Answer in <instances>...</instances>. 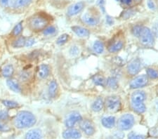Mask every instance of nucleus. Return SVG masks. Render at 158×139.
<instances>
[{
  "instance_id": "36",
  "label": "nucleus",
  "mask_w": 158,
  "mask_h": 139,
  "mask_svg": "<svg viewBox=\"0 0 158 139\" xmlns=\"http://www.w3.org/2000/svg\"><path fill=\"white\" fill-rule=\"evenodd\" d=\"M10 130H11L10 126L8 125H6V123L0 120V132H7Z\"/></svg>"
},
{
  "instance_id": "14",
  "label": "nucleus",
  "mask_w": 158,
  "mask_h": 139,
  "mask_svg": "<svg viewBox=\"0 0 158 139\" xmlns=\"http://www.w3.org/2000/svg\"><path fill=\"white\" fill-rule=\"evenodd\" d=\"M50 73V68L48 65L42 64L40 65L37 70V76L40 79H46Z\"/></svg>"
},
{
  "instance_id": "22",
  "label": "nucleus",
  "mask_w": 158,
  "mask_h": 139,
  "mask_svg": "<svg viewBox=\"0 0 158 139\" xmlns=\"http://www.w3.org/2000/svg\"><path fill=\"white\" fill-rule=\"evenodd\" d=\"M104 102L102 98H98L91 105V109L94 112H99L103 108Z\"/></svg>"
},
{
  "instance_id": "39",
  "label": "nucleus",
  "mask_w": 158,
  "mask_h": 139,
  "mask_svg": "<svg viewBox=\"0 0 158 139\" xmlns=\"http://www.w3.org/2000/svg\"><path fill=\"white\" fill-rule=\"evenodd\" d=\"M9 117V115L7 112H6L5 110H2L0 111V120H6L7 118Z\"/></svg>"
},
{
  "instance_id": "13",
  "label": "nucleus",
  "mask_w": 158,
  "mask_h": 139,
  "mask_svg": "<svg viewBox=\"0 0 158 139\" xmlns=\"http://www.w3.org/2000/svg\"><path fill=\"white\" fill-rule=\"evenodd\" d=\"M141 69V61L139 59H135L129 63L127 66V71L131 75H136Z\"/></svg>"
},
{
  "instance_id": "5",
  "label": "nucleus",
  "mask_w": 158,
  "mask_h": 139,
  "mask_svg": "<svg viewBox=\"0 0 158 139\" xmlns=\"http://www.w3.org/2000/svg\"><path fill=\"white\" fill-rule=\"evenodd\" d=\"M140 41L143 44L147 47H152L154 45L155 39L152 32L148 27H143L140 34Z\"/></svg>"
},
{
  "instance_id": "6",
  "label": "nucleus",
  "mask_w": 158,
  "mask_h": 139,
  "mask_svg": "<svg viewBox=\"0 0 158 139\" xmlns=\"http://www.w3.org/2000/svg\"><path fill=\"white\" fill-rule=\"evenodd\" d=\"M106 105L108 110L110 112H118L121 108L120 98L116 96H110L106 99Z\"/></svg>"
},
{
  "instance_id": "32",
  "label": "nucleus",
  "mask_w": 158,
  "mask_h": 139,
  "mask_svg": "<svg viewBox=\"0 0 158 139\" xmlns=\"http://www.w3.org/2000/svg\"><path fill=\"white\" fill-rule=\"evenodd\" d=\"M69 39V35L67 34H63L58 38L56 43L58 45H63L68 41Z\"/></svg>"
},
{
  "instance_id": "25",
  "label": "nucleus",
  "mask_w": 158,
  "mask_h": 139,
  "mask_svg": "<svg viewBox=\"0 0 158 139\" xmlns=\"http://www.w3.org/2000/svg\"><path fill=\"white\" fill-rule=\"evenodd\" d=\"M23 30V22H20L19 23H17L15 27H14V29L12 30L11 34L14 37H19L20 34L22 33Z\"/></svg>"
},
{
  "instance_id": "15",
  "label": "nucleus",
  "mask_w": 158,
  "mask_h": 139,
  "mask_svg": "<svg viewBox=\"0 0 158 139\" xmlns=\"http://www.w3.org/2000/svg\"><path fill=\"white\" fill-rule=\"evenodd\" d=\"M43 133L42 131L35 129L30 130L28 132L26 133L25 136V139H42Z\"/></svg>"
},
{
  "instance_id": "37",
  "label": "nucleus",
  "mask_w": 158,
  "mask_h": 139,
  "mask_svg": "<svg viewBox=\"0 0 158 139\" xmlns=\"http://www.w3.org/2000/svg\"><path fill=\"white\" fill-rule=\"evenodd\" d=\"M79 52H80V49H79V48L76 46L72 47L70 50V54L72 55H73V56L78 55Z\"/></svg>"
},
{
  "instance_id": "30",
  "label": "nucleus",
  "mask_w": 158,
  "mask_h": 139,
  "mask_svg": "<svg viewBox=\"0 0 158 139\" xmlns=\"http://www.w3.org/2000/svg\"><path fill=\"white\" fill-rule=\"evenodd\" d=\"M2 103L3 105L5 106V107L8 108H16L19 107V103L15 102V101L13 100H4L2 101Z\"/></svg>"
},
{
  "instance_id": "18",
  "label": "nucleus",
  "mask_w": 158,
  "mask_h": 139,
  "mask_svg": "<svg viewBox=\"0 0 158 139\" xmlns=\"http://www.w3.org/2000/svg\"><path fill=\"white\" fill-rule=\"evenodd\" d=\"M1 74L4 77L10 78L14 74V67L11 64L4 65L1 70Z\"/></svg>"
},
{
  "instance_id": "35",
  "label": "nucleus",
  "mask_w": 158,
  "mask_h": 139,
  "mask_svg": "<svg viewBox=\"0 0 158 139\" xmlns=\"http://www.w3.org/2000/svg\"><path fill=\"white\" fill-rule=\"evenodd\" d=\"M16 0H0V4L4 7H9L14 6Z\"/></svg>"
},
{
  "instance_id": "20",
  "label": "nucleus",
  "mask_w": 158,
  "mask_h": 139,
  "mask_svg": "<svg viewBox=\"0 0 158 139\" xmlns=\"http://www.w3.org/2000/svg\"><path fill=\"white\" fill-rule=\"evenodd\" d=\"M101 123L104 127L107 129H111L115 125L116 120L115 117L113 116H110V117H103L101 120Z\"/></svg>"
},
{
  "instance_id": "41",
  "label": "nucleus",
  "mask_w": 158,
  "mask_h": 139,
  "mask_svg": "<svg viewBox=\"0 0 158 139\" xmlns=\"http://www.w3.org/2000/svg\"><path fill=\"white\" fill-rule=\"evenodd\" d=\"M147 4H148V8L150 9H151V10H155V5L154 4V2H152V0H148Z\"/></svg>"
},
{
  "instance_id": "46",
  "label": "nucleus",
  "mask_w": 158,
  "mask_h": 139,
  "mask_svg": "<svg viewBox=\"0 0 158 139\" xmlns=\"http://www.w3.org/2000/svg\"><path fill=\"white\" fill-rule=\"evenodd\" d=\"M156 106H157V110H158V101L156 103Z\"/></svg>"
},
{
  "instance_id": "21",
  "label": "nucleus",
  "mask_w": 158,
  "mask_h": 139,
  "mask_svg": "<svg viewBox=\"0 0 158 139\" xmlns=\"http://www.w3.org/2000/svg\"><path fill=\"white\" fill-rule=\"evenodd\" d=\"M58 83L56 80L51 81L49 84V88H48V92L50 97L54 98L56 96L58 92Z\"/></svg>"
},
{
  "instance_id": "12",
  "label": "nucleus",
  "mask_w": 158,
  "mask_h": 139,
  "mask_svg": "<svg viewBox=\"0 0 158 139\" xmlns=\"http://www.w3.org/2000/svg\"><path fill=\"white\" fill-rule=\"evenodd\" d=\"M63 137L65 139H80L81 137V133L73 127L68 128L63 133Z\"/></svg>"
},
{
  "instance_id": "47",
  "label": "nucleus",
  "mask_w": 158,
  "mask_h": 139,
  "mask_svg": "<svg viewBox=\"0 0 158 139\" xmlns=\"http://www.w3.org/2000/svg\"><path fill=\"white\" fill-rule=\"evenodd\" d=\"M157 2H158V0H157Z\"/></svg>"
},
{
  "instance_id": "45",
  "label": "nucleus",
  "mask_w": 158,
  "mask_h": 139,
  "mask_svg": "<svg viewBox=\"0 0 158 139\" xmlns=\"http://www.w3.org/2000/svg\"><path fill=\"white\" fill-rule=\"evenodd\" d=\"M121 3L125 4V5H130L132 4L133 0H119Z\"/></svg>"
},
{
  "instance_id": "24",
  "label": "nucleus",
  "mask_w": 158,
  "mask_h": 139,
  "mask_svg": "<svg viewBox=\"0 0 158 139\" xmlns=\"http://www.w3.org/2000/svg\"><path fill=\"white\" fill-rule=\"evenodd\" d=\"M32 2V0H16L13 6L16 9L24 8L31 4Z\"/></svg>"
},
{
  "instance_id": "19",
  "label": "nucleus",
  "mask_w": 158,
  "mask_h": 139,
  "mask_svg": "<svg viewBox=\"0 0 158 139\" xmlns=\"http://www.w3.org/2000/svg\"><path fill=\"white\" fill-rule=\"evenodd\" d=\"M124 46V43L122 40H116L114 42H112V44L108 47V51L110 53H115L120 51Z\"/></svg>"
},
{
  "instance_id": "2",
  "label": "nucleus",
  "mask_w": 158,
  "mask_h": 139,
  "mask_svg": "<svg viewBox=\"0 0 158 139\" xmlns=\"http://www.w3.org/2000/svg\"><path fill=\"white\" fill-rule=\"evenodd\" d=\"M146 98V93L142 91H136L132 93L131 96V107L135 112L141 114L146 111V108L143 103Z\"/></svg>"
},
{
  "instance_id": "1",
  "label": "nucleus",
  "mask_w": 158,
  "mask_h": 139,
  "mask_svg": "<svg viewBox=\"0 0 158 139\" xmlns=\"http://www.w3.org/2000/svg\"><path fill=\"white\" fill-rule=\"evenodd\" d=\"M37 122V119L32 112L29 111H20L14 118V124L17 129H23L32 127Z\"/></svg>"
},
{
  "instance_id": "29",
  "label": "nucleus",
  "mask_w": 158,
  "mask_h": 139,
  "mask_svg": "<svg viewBox=\"0 0 158 139\" xmlns=\"http://www.w3.org/2000/svg\"><path fill=\"white\" fill-rule=\"evenodd\" d=\"M147 76L150 79L155 80L158 79V70L153 69V68H148L147 70Z\"/></svg>"
},
{
  "instance_id": "8",
  "label": "nucleus",
  "mask_w": 158,
  "mask_h": 139,
  "mask_svg": "<svg viewBox=\"0 0 158 139\" xmlns=\"http://www.w3.org/2000/svg\"><path fill=\"white\" fill-rule=\"evenodd\" d=\"M148 83V76L142 75L132 80L129 85L131 88H139L146 86Z\"/></svg>"
},
{
  "instance_id": "3",
  "label": "nucleus",
  "mask_w": 158,
  "mask_h": 139,
  "mask_svg": "<svg viewBox=\"0 0 158 139\" xmlns=\"http://www.w3.org/2000/svg\"><path fill=\"white\" fill-rule=\"evenodd\" d=\"M49 24V21L42 14H36L30 18L28 20V25L30 28L33 31L44 30Z\"/></svg>"
},
{
  "instance_id": "26",
  "label": "nucleus",
  "mask_w": 158,
  "mask_h": 139,
  "mask_svg": "<svg viewBox=\"0 0 158 139\" xmlns=\"http://www.w3.org/2000/svg\"><path fill=\"white\" fill-rule=\"evenodd\" d=\"M92 80L96 85L101 86V87H105L106 85V80L101 75H95L93 77Z\"/></svg>"
},
{
  "instance_id": "11",
  "label": "nucleus",
  "mask_w": 158,
  "mask_h": 139,
  "mask_svg": "<svg viewBox=\"0 0 158 139\" xmlns=\"http://www.w3.org/2000/svg\"><path fill=\"white\" fill-rule=\"evenodd\" d=\"M81 20L86 25L89 26H95L98 25L99 22V18L96 16L89 14V13H85L81 16Z\"/></svg>"
},
{
  "instance_id": "23",
  "label": "nucleus",
  "mask_w": 158,
  "mask_h": 139,
  "mask_svg": "<svg viewBox=\"0 0 158 139\" xmlns=\"http://www.w3.org/2000/svg\"><path fill=\"white\" fill-rule=\"evenodd\" d=\"M26 39L23 36L18 37L12 43V47L14 48H22L25 47Z\"/></svg>"
},
{
  "instance_id": "9",
  "label": "nucleus",
  "mask_w": 158,
  "mask_h": 139,
  "mask_svg": "<svg viewBox=\"0 0 158 139\" xmlns=\"http://www.w3.org/2000/svg\"><path fill=\"white\" fill-rule=\"evenodd\" d=\"M80 126L81 131L87 136H92L96 132L95 127L93 123L89 120H81L80 123Z\"/></svg>"
},
{
  "instance_id": "42",
  "label": "nucleus",
  "mask_w": 158,
  "mask_h": 139,
  "mask_svg": "<svg viewBox=\"0 0 158 139\" xmlns=\"http://www.w3.org/2000/svg\"><path fill=\"white\" fill-rule=\"evenodd\" d=\"M29 72H22V74L20 75V79L23 80H27L29 78Z\"/></svg>"
},
{
  "instance_id": "38",
  "label": "nucleus",
  "mask_w": 158,
  "mask_h": 139,
  "mask_svg": "<svg viewBox=\"0 0 158 139\" xmlns=\"http://www.w3.org/2000/svg\"><path fill=\"white\" fill-rule=\"evenodd\" d=\"M35 43V39L34 38H32V37H30L28 39H26V42H25V47H32L33 44H34Z\"/></svg>"
},
{
  "instance_id": "16",
  "label": "nucleus",
  "mask_w": 158,
  "mask_h": 139,
  "mask_svg": "<svg viewBox=\"0 0 158 139\" xmlns=\"http://www.w3.org/2000/svg\"><path fill=\"white\" fill-rule=\"evenodd\" d=\"M72 30L80 37H87L90 35V32L88 29L81 26H73L72 27Z\"/></svg>"
},
{
  "instance_id": "33",
  "label": "nucleus",
  "mask_w": 158,
  "mask_h": 139,
  "mask_svg": "<svg viewBox=\"0 0 158 139\" xmlns=\"http://www.w3.org/2000/svg\"><path fill=\"white\" fill-rule=\"evenodd\" d=\"M143 27L141 26V25H135V26H134L133 28H132V33H133L134 36H136V37H139Z\"/></svg>"
},
{
  "instance_id": "44",
  "label": "nucleus",
  "mask_w": 158,
  "mask_h": 139,
  "mask_svg": "<svg viewBox=\"0 0 158 139\" xmlns=\"http://www.w3.org/2000/svg\"><path fill=\"white\" fill-rule=\"evenodd\" d=\"M106 22H107V23H108V25H113V24L114 23L113 18H112V17L108 16L106 17Z\"/></svg>"
},
{
  "instance_id": "7",
  "label": "nucleus",
  "mask_w": 158,
  "mask_h": 139,
  "mask_svg": "<svg viewBox=\"0 0 158 139\" xmlns=\"http://www.w3.org/2000/svg\"><path fill=\"white\" fill-rule=\"evenodd\" d=\"M82 120V117L80 112H70L65 120V125L68 128H73L77 122H80Z\"/></svg>"
},
{
  "instance_id": "10",
  "label": "nucleus",
  "mask_w": 158,
  "mask_h": 139,
  "mask_svg": "<svg viewBox=\"0 0 158 139\" xmlns=\"http://www.w3.org/2000/svg\"><path fill=\"white\" fill-rule=\"evenodd\" d=\"M85 6V4L84 2H76V3L71 5L69 8H68L67 14L70 16H75V15H77L84 9Z\"/></svg>"
},
{
  "instance_id": "4",
  "label": "nucleus",
  "mask_w": 158,
  "mask_h": 139,
  "mask_svg": "<svg viewBox=\"0 0 158 139\" xmlns=\"http://www.w3.org/2000/svg\"><path fill=\"white\" fill-rule=\"evenodd\" d=\"M135 123V119L131 114H125L121 116L118 122V126L122 131L129 130Z\"/></svg>"
},
{
  "instance_id": "34",
  "label": "nucleus",
  "mask_w": 158,
  "mask_h": 139,
  "mask_svg": "<svg viewBox=\"0 0 158 139\" xmlns=\"http://www.w3.org/2000/svg\"><path fill=\"white\" fill-rule=\"evenodd\" d=\"M128 139H145V136L131 131V133H129Z\"/></svg>"
},
{
  "instance_id": "43",
  "label": "nucleus",
  "mask_w": 158,
  "mask_h": 139,
  "mask_svg": "<svg viewBox=\"0 0 158 139\" xmlns=\"http://www.w3.org/2000/svg\"><path fill=\"white\" fill-rule=\"evenodd\" d=\"M114 136H115L116 138H118V139H122L124 137V133H122V131H118V132L115 133Z\"/></svg>"
},
{
  "instance_id": "27",
  "label": "nucleus",
  "mask_w": 158,
  "mask_h": 139,
  "mask_svg": "<svg viewBox=\"0 0 158 139\" xmlns=\"http://www.w3.org/2000/svg\"><path fill=\"white\" fill-rule=\"evenodd\" d=\"M93 49L94 50V51L97 53L98 54H103L104 51L103 43L101 41H98H98H96L93 45Z\"/></svg>"
},
{
  "instance_id": "31",
  "label": "nucleus",
  "mask_w": 158,
  "mask_h": 139,
  "mask_svg": "<svg viewBox=\"0 0 158 139\" xmlns=\"http://www.w3.org/2000/svg\"><path fill=\"white\" fill-rule=\"evenodd\" d=\"M56 32V29L54 26H49L47 27L43 30V34L46 36H49V35H52Z\"/></svg>"
},
{
  "instance_id": "40",
  "label": "nucleus",
  "mask_w": 158,
  "mask_h": 139,
  "mask_svg": "<svg viewBox=\"0 0 158 139\" xmlns=\"http://www.w3.org/2000/svg\"><path fill=\"white\" fill-rule=\"evenodd\" d=\"M155 36L158 37V22H156L152 27V32Z\"/></svg>"
},
{
  "instance_id": "28",
  "label": "nucleus",
  "mask_w": 158,
  "mask_h": 139,
  "mask_svg": "<svg viewBox=\"0 0 158 139\" xmlns=\"http://www.w3.org/2000/svg\"><path fill=\"white\" fill-rule=\"evenodd\" d=\"M106 85L108 86V87L116 89L118 87V82L114 77H109L108 80L106 81Z\"/></svg>"
},
{
  "instance_id": "17",
  "label": "nucleus",
  "mask_w": 158,
  "mask_h": 139,
  "mask_svg": "<svg viewBox=\"0 0 158 139\" xmlns=\"http://www.w3.org/2000/svg\"><path fill=\"white\" fill-rule=\"evenodd\" d=\"M6 84L8 86L10 89L16 93H20L22 91L21 87L19 83L16 80L14 79H8L6 81Z\"/></svg>"
}]
</instances>
